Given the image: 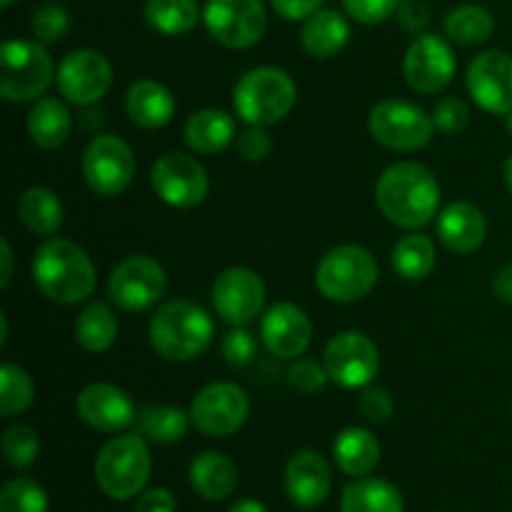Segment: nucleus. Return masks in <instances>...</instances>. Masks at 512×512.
<instances>
[{
    "label": "nucleus",
    "instance_id": "1",
    "mask_svg": "<svg viewBox=\"0 0 512 512\" xmlns=\"http://www.w3.org/2000/svg\"><path fill=\"white\" fill-rule=\"evenodd\" d=\"M375 203L393 225L418 230L438 215L440 185L420 163H395L375 185Z\"/></svg>",
    "mask_w": 512,
    "mask_h": 512
},
{
    "label": "nucleus",
    "instance_id": "2",
    "mask_svg": "<svg viewBox=\"0 0 512 512\" xmlns=\"http://www.w3.org/2000/svg\"><path fill=\"white\" fill-rule=\"evenodd\" d=\"M33 280L58 305H78L95 290V265L73 240L50 238L35 250Z\"/></svg>",
    "mask_w": 512,
    "mask_h": 512
},
{
    "label": "nucleus",
    "instance_id": "3",
    "mask_svg": "<svg viewBox=\"0 0 512 512\" xmlns=\"http://www.w3.org/2000/svg\"><path fill=\"white\" fill-rule=\"evenodd\" d=\"M148 333L153 348L165 360L188 363L208 350L215 325L200 305L190 300H173V303L160 305V310L150 320Z\"/></svg>",
    "mask_w": 512,
    "mask_h": 512
},
{
    "label": "nucleus",
    "instance_id": "4",
    "mask_svg": "<svg viewBox=\"0 0 512 512\" xmlns=\"http://www.w3.org/2000/svg\"><path fill=\"white\" fill-rule=\"evenodd\" d=\"M153 470L143 435H118L95 455V483L108 498L130 500L145 490Z\"/></svg>",
    "mask_w": 512,
    "mask_h": 512
},
{
    "label": "nucleus",
    "instance_id": "5",
    "mask_svg": "<svg viewBox=\"0 0 512 512\" xmlns=\"http://www.w3.org/2000/svg\"><path fill=\"white\" fill-rule=\"evenodd\" d=\"M298 90L280 68H253L235 83L233 105L240 120L250 125H273L293 110Z\"/></svg>",
    "mask_w": 512,
    "mask_h": 512
},
{
    "label": "nucleus",
    "instance_id": "6",
    "mask_svg": "<svg viewBox=\"0 0 512 512\" xmlns=\"http://www.w3.org/2000/svg\"><path fill=\"white\" fill-rule=\"evenodd\" d=\"M53 75V58L40 40L10 38L0 45V95L8 103L40 100Z\"/></svg>",
    "mask_w": 512,
    "mask_h": 512
},
{
    "label": "nucleus",
    "instance_id": "7",
    "mask_svg": "<svg viewBox=\"0 0 512 512\" xmlns=\"http://www.w3.org/2000/svg\"><path fill=\"white\" fill-rule=\"evenodd\" d=\"M315 283L333 303H355L378 283V263L373 253L360 245H340L320 260Z\"/></svg>",
    "mask_w": 512,
    "mask_h": 512
},
{
    "label": "nucleus",
    "instance_id": "8",
    "mask_svg": "<svg viewBox=\"0 0 512 512\" xmlns=\"http://www.w3.org/2000/svg\"><path fill=\"white\" fill-rule=\"evenodd\" d=\"M370 135L390 150H420L433 140V115L408 100H380L368 118Z\"/></svg>",
    "mask_w": 512,
    "mask_h": 512
},
{
    "label": "nucleus",
    "instance_id": "9",
    "mask_svg": "<svg viewBox=\"0 0 512 512\" xmlns=\"http://www.w3.org/2000/svg\"><path fill=\"white\" fill-rule=\"evenodd\" d=\"M203 23L220 45L245 50L263 38L268 15L263 0H208Z\"/></svg>",
    "mask_w": 512,
    "mask_h": 512
},
{
    "label": "nucleus",
    "instance_id": "10",
    "mask_svg": "<svg viewBox=\"0 0 512 512\" xmlns=\"http://www.w3.org/2000/svg\"><path fill=\"white\" fill-rule=\"evenodd\" d=\"M250 415L248 395L235 383H210L190 405V423L208 438H228L245 425Z\"/></svg>",
    "mask_w": 512,
    "mask_h": 512
},
{
    "label": "nucleus",
    "instance_id": "11",
    "mask_svg": "<svg viewBox=\"0 0 512 512\" xmlns=\"http://www.w3.org/2000/svg\"><path fill=\"white\" fill-rule=\"evenodd\" d=\"M135 175V155L125 140L115 135H98L83 153V178L100 198H115L130 185Z\"/></svg>",
    "mask_w": 512,
    "mask_h": 512
},
{
    "label": "nucleus",
    "instance_id": "12",
    "mask_svg": "<svg viewBox=\"0 0 512 512\" xmlns=\"http://www.w3.org/2000/svg\"><path fill=\"white\" fill-rule=\"evenodd\" d=\"M323 365L335 385L358 390L373 383L378 375L380 353L368 335L348 330L330 340L323 353Z\"/></svg>",
    "mask_w": 512,
    "mask_h": 512
},
{
    "label": "nucleus",
    "instance_id": "13",
    "mask_svg": "<svg viewBox=\"0 0 512 512\" xmlns=\"http://www.w3.org/2000/svg\"><path fill=\"white\" fill-rule=\"evenodd\" d=\"M165 293V270L148 255H130L108 280V295L120 310L140 313L148 310L163 298Z\"/></svg>",
    "mask_w": 512,
    "mask_h": 512
},
{
    "label": "nucleus",
    "instance_id": "14",
    "mask_svg": "<svg viewBox=\"0 0 512 512\" xmlns=\"http://www.w3.org/2000/svg\"><path fill=\"white\" fill-rule=\"evenodd\" d=\"M60 95L73 105H93L113 85V65L100 50L80 48L65 55L55 73Z\"/></svg>",
    "mask_w": 512,
    "mask_h": 512
},
{
    "label": "nucleus",
    "instance_id": "15",
    "mask_svg": "<svg viewBox=\"0 0 512 512\" xmlns=\"http://www.w3.org/2000/svg\"><path fill=\"white\" fill-rule=\"evenodd\" d=\"M155 195L170 208H195L205 200L210 188L208 173L195 158L183 153H168L155 160L150 173Z\"/></svg>",
    "mask_w": 512,
    "mask_h": 512
},
{
    "label": "nucleus",
    "instance_id": "16",
    "mask_svg": "<svg viewBox=\"0 0 512 512\" xmlns=\"http://www.w3.org/2000/svg\"><path fill=\"white\" fill-rule=\"evenodd\" d=\"M455 68H458V60H455L450 43L433 33L418 35L410 43L403 60L405 80H408V85L415 93L423 95H433L448 88L455 75Z\"/></svg>",
    "mask_w": 512,
    "mask_h": 512
},
{
    "label": "nucleus",
    "instance_id": "17",
    "mask_svg": "<svg viewBox=\"0 0 512 512\" xmlns=\"http://www.w3.org/2000/svg\"><path fill=\"white\" fill-rule=\"evenodd\" d=\"M215 313L230 325H245L265 305V283L250 268H228L213 283Z\"/></svg>",
    "mask_w": 512,
    "mask_h": 512
},
{
    "label": "nucleus",
    "instance_id": "18",
    "mask_svg": "<svg viewBox=\"0 0 512 512\" xmlns=\"http://www.w3.org/2000/svg\"><path fill=\"white\" fill-rule=\"evenodd\" d=\"M468 90L475 103L493 115L512 113V55L488 50L468 65Z\"/></svg>",
    "mask_w": 512,
    "mask_h": 512
},
{
    "label": "nucleus",
    "instance_id": "19",
    "mask_svg": "<svg viewBox=\"0 0 512 512\" xmlns=\"http://www.w3.org/2000/svg\"><path fill=\"white\" fill-rule=\"evenodd\" d=\"M80 420L98 433H120L138 420V410L123 388L110 383H93L75 398Z\"/></svg>",
    "mask_w": 512,
    "mask_h": 512
},
{
    "label": "nucleus",
    "instance_id": "20",
    "mask_svg": "<svg viewBox=\"0 0 512 512\" xmlns=\"http://www.w3.org/2000/svg\"><path fill=\"white\" fill-rule=\"evenodd\" d=\"M260 340L278 358L298 360L310 348L313 325L298 305L278 303L260 320Z\"/></svg>",
    "mask_w": 512,
    "mask_h": 512
},
{
    "label": "nucleus",
    "instance_id": "21",
    "mask_svg": "<svg viewBox=\"0 0 512 512\" xmlns=\"http://www.w3.org/2000/svg\"><path fill=\"white\" fill-rule=\"evenodd\" d=\"M283 483L290 503L303 510H313L328 498L333 488V473L323 455L315 450H300L285 465Z\"/></svg>",
    "mask_w": 512,
    "mask_h": 512
},
{
    "label": "nucleus",
    "instance_id": "22",
    "mask_svg": "<svg viewBox=\"0 0 512 512\" xmlns=\"http://www.w3.org/2000/svg\"><path fill=\"white\" fill-rule=\"evenodd\" d=\"M438 235L453 253L470 255L483 248L488 223L485 215L470 203H450L438 215Z\"/></svg>",
    "mask_w": 512,
    "mask_h": 512
},
{
    "label": "nucleus",
    "instance_id": "23",
    "mask_svg": "<svg viewBox=\"0 0 512 512\" xmlns=\"http://www.w3.org/2000/svg\"><path fill=\"white\" fill-rule=\"evenodd\" d=\"M125 113L140 128H165L175 115V98L158 80H138L125 93Z\"/></svg>",
    "mask_w": 512,
    "mask_h": 512
},
{
    "label": "nucleus",
    "instance_id": "24",
    "mask_svg": "<svg viewBox=\"0 0 512 512\" xmlns=\"http://www.w3.org/2000/svg\"><path fill=\"white\" fill-rule=\"evenodd\" d=\"M190 485L203 500L220 503L238 488V468L228 455L203 453L190 465Z\"/></svg>",
    "mask_w": 512,
    "mask_h": 512
},
{
    "label": "nucleus",
    "instance_id": "25",
    "mask_svg": "<svg viewBox=\"0 0 512 512\" xmlns=\"http://www.w3.org/2000/svg\"><path fill=\"white\" fill-rule=\"evenodd\" d=\"M333 455L338 468L350 478H365L380 463V443L370 430L345 428L338 433L333 445Z\"/></svg>",
    "mask_w": 512,
    "mask_h": 512
},
{
    "label": "nucleus",
    "instance_id": "26",
    "mask_svg": "<svg viewBox=\"0 0 512 512\" xmlns=\"http://www.w3.org/2000/svg\"><path fill=\"white\" fill-rule=\"evenodd\" d=\"M350 38V25L338 10L320 8L318 13L305 20L300 30V45L313 58H330L340 53Z\"/></svg>",
    "mask_w": 512,
    "mask_h": 512
},
{
    "label": "nucleus",
    "instance_id": "27",
    "mask_svg": "<svg viewBox=\"0 0 512 512\" xmlns=\"http://www.w3.org/2000/svg\"><path fill=\"white\" fill-rule=\"evenodd\" d=\"M235 138V120L225 110L205 108L190 115L185 123V143L200 155H215Z\"/></svg>",
    "mask_w": 512,
    "mask_h": 512
},
{
    "label": "nucleus",
    "instance_id": "28",
    "mask_svg": "<svg viewBox=\"0 0 512 512\" xmlns=\"http://www.w3.org/2000/svg\"><path fill=\"white\" fill-rule=\"evenodd\" d=\"M28 135L38 148L55 150L68 140L73 118L58 98H40L28 113Z\"/></svg>",
    "mask_w": 512,
    "mask_h": 512
},
{
    "label": "nucleus",
    "instance_id": "29",
    "mask_svg": "<svg viewBox=\"0 0 512 512\" xmlns=\"http://www.w3.org/2000/svg\"><path fill=\"white\" fill-rule=\"evenodd\" d=\"M340 512H405L403 495L380 478H358L343 490Z\"/></svg>",
    "mask_w": 512,
    "mask_h": 512
},
{
    "label": "nucleus",
    "instance_id": "30",
    "mask_svg": "<svg viewBox=\"0 0 512 512\" xmlns=\"http://www.w3.org/2000/svg\"><path fill=\"white\" fill-rule=\"evenodd\" d=\"M18 218L30 233L55 235L63 225V203L50 188L35 185V188H28L20 195Z\"/></svg>",
    "mask_w": 512,
    "mask_h": 512
},
{
    "label": "nucleus",
    "instance_id": "31",
    "mask_svg": "<svg viewBox=\"0 0 512 512\" xmlns=\"http://www.w3.org/2000/svg\"><path fill=\"white\" fill-rule=\"evenodd\" d=\"M145 23L160 35H185L198 25L200 5L198 0H145Z\"/></svg>",
    "mask_w": 512,
    "mask_h": 512
},
{
    "label": "nucleus",
    "instance_id": "32",
    "mask_svg": "<svg viewBox=\"0 0 512 512\" xmlns=\"http://www.w3.org/2000/svg\"><path fill=\"white\" fill-rule=\"evenodd\" d=\"M118 338V318L105 303H93L75 318V340L88 353H105Z\"/></svg>",
    "mask_w": 512,
    "mask_h": 512
},
{
    "label": "nucleus",
    "instance_id": "33",
    "mask_svg": "<svg viewBox=\"0 0 512 512\" xmlns=\"http://www.w3.org/2000/svg\"><path fill=\"white\" fill-rule=\"evenodd\" d=\"M190 415H185L180 408L173 405H148L138 413V433L145 440L158 445H173L178 440L185 438L188 433Z\"/></svg>",
    "mask_w": 512,
    "mask_h": 512
},
{
    "label": "nucleus",
    "instance_id": "34",
    "mask_svg": "<svg viewBox=\"0 0 512 512\" xmlns=\"http://www.w3.org/2000/svg\"><path fill=\"white\" fill-rule=\"evenodd\" d=\"M435 260V245L428 235L410 233L400 238L393 248V270L405 280H423L433 273Z\"/></svg>",
    "mask_w": 512,
    "mask_h": 512
},
{
    "label": "nucleus",
    "instance_id": "35",
    "mask_svg": "<svg viewBox=\"0 0 512 512\" xmlns=\"http://www.w3.org/2000/svg\"><path fill=\"white\" fill-rule=\"evenodd\" d=\"M495 20L483 5H458L445 15V35L460 45H480L493 35Z\"/></svg>",
    "mask_w": 512,
    "mask_h": 512
},
{
    "label": "nucleus",
    "instance_id": "36",
    "mask_svg": "<svg viewBox=\"0 0 512 512\" xmlns=\"http://www.w3.org/2000/svg\"><path fill=\"white\" fill-rule=\"evenodd\" d=\"M35 388L30 375L20 365L3 363L0 365V415L15 418L25 413L33 405Z\"/></svg>",
    "mask_w": 512,
    "mask_h": 512
},
{
    "label": "nucleus",
    "instance_id": "37",
    "mask_svg": "<svg viewBox=\"0 0 512 512\" xmlns=\"http://www.w3.org/2000/svg\"><path fill=\"white\" fill-rule=\"evenodd\" d=\"M40 450L38 433L30 425L15 423L3 430V455L13 470H28Z\"/></svg>",
    "mask_w": 512,
    "mask_h": 512
},
{
    "label": "nucleus",
    "instance_id": "38",
    "mask_svg": "<svg viewBox=\"0 0 512 512\" xmlns=\"http://www.w3.org/2000/svg\"><path fill=\"white\" fill-rule=\"evenodd\" d=\"M0 512H48V495L35 480L15 478L0 490Z\"/></svg>",
    "mask_w": 512,
    "mask_h": 512
},
{
    "label": "nucleus",
    "instance_id": "39",
    "mask_svg": "<svg viewBox=\"0 0 512 512\" xmlns=\"http://www.w3.org/2000/svg\"><path fill=\"white\" fill-rule=\"evenodd\" d=\"M70 28V15L68 10L60 3H48L38 5L33 13V35L40 40V43H58Z\"/></svg>",
    "mask_w": 512,
    "mask_h": 512
},
{
    "label": "nucleus",
    "instance_id": "40",
    "mask_svg": "<svg viewBox=\"0 0 512 512\" xmlns=\"http://www.w3.org/2000/svg\"><path fill=\"white\" fill-rule=\"evenodd\" d=\"M328 380H330L328 370H325V365H320L318 360L298 358L293 363V368L288 370L290 388L298 390V393H305V395L320 393V390L328 385Z\"/></svg>",
    "mask_w": 512,
    "mask_h": 512
},
{
    "label": "nucleus",
    "instance_id": "41",
    "mask_svg": "<svg viewBox=\"0 0 512 512\" xmlns=\"http://www.w3.org/2000/svg\"><path fill=\"white\" fill-rule=\"evenodd\" d=\"M403 0H343L345 13L363 25H375L398 13Z\"/></svg>",
    "mask_w": 512,
    "mask_h": 512
},
{
    "label": "nucleus",
    "instance_id": "42",
    "mask_svg": "<svg viewBox=\"0 0 512 512\" xmlns=\"http://www.w3.org/2000/svg\"><path fill=\"white\" fill-rule=\"evenodd\" d=\"M220 348H223L225 363L233 365V368H245L255 358V338L240 325H235V330L225 335Z\"/></svg>",
    "mask_w": 512,
    "mask_h": 512
},
{
    "label": "nucleus",
    "instance_id": "43",
    "mask_svg": "<svg viewBox=\"0 0 512 512\" xmlns=\"http://www.w3.org/2000/svg\"><path fill=\"white\" fill-rule=\"evenodd\" d=\"M468 120L470 110L468 105H465V100L460 98H443L433 110L435 130H440V133H458V130H463L465 125H468Z\"/></svg>",
    "mask_w": 512,
    "mask_h": 512
},
{
    "label": "nucleus",
    "instance_id": "44",
    "mask_svg": "<svg viewBox=\"0 0 512 512\" xmlns=\"http://www.w3.org/2000/svg\"><path fill=\"white\" fill-rule=\"evenodd\" d=\"M360 413L370 423H388L395 413V400L388 390L368 388L360 395Z\"/></svg>",
    "mask_w": 512,
    "mask_h": 512
},
{
    "label": "nucleus",
    "instance_id": "45",
    "mask_svg": "<svg viewBox=\"0 0 512 512\" xmlns=\"http://www.w3.org/2000/svg\"><path fill=\"white\" fill-rule=\"evenodd\" d=\"M270 148H273V143H270V135L265 133L263 125H253L245 133H240L238 153L248 163H260V160L268 158Z\"/></svg>",
    "mask_w": 512,
    "mask_h": 512
},
{
    "label": "nucleus",
    "instance_id": "46",
    "mask_svg": "<svg viewBox=\"0 0 512 512\" xmlns=\"http://www.w3.org/2000/svg\"><path fill=\"white\" fill-rule=\"evenodd\" d=\"M398 20L408 33H423L433 20V13L425 0H403L398 8Z\"/></svg>",
    "mask_w": 512,
    "mask_h": 512
},
{
    "label": "nucleus",
    "instance_id": "47",
    "mask_svg": "<svg viewBox=\"0 0 512 512\" xmlns=\"http://www.w3.org/2000/svg\"><path fill=\"white\" fill-rule=\"evenodd\" d=\"M323 3L325 0H270L275 13L285 20H293V23H298V20H308L310 15H315L320 8H323Z\"/></svg>",
    "mask_w": 512,
    "mask_h": 512
},
{
    "label": "nucleus",
    "instance_id": "48",
    "mask_svg": "<svg viewBox=\"0 0 512 512\" xmlns=\"http://www.w3.org/2000/svg\"><path fill=\"white\" fill-rule=\"evenodd\" d=\"M135 512H175L173 493L165 488L143 490L135 503Z\"/></svg>",
    "mask_w": 512,
    "mask_h": 512
},
{
    "label": "nucleus",
    "instance_id": "49",
    "mask_svg": "<svg viewBox=\"0 0 512 512\" xmlns=\"http://www.w3.org/2000/svg\"><path fill=\"white\" fill-rule=\"evenodd\" d=\"M493 293L498 300L512 305V265H505L503 270H498V275L493 278Z\"/></svg>",
    "mask_w": 512,
    "mask_h": 512
},
{
    "label": "nucleus",
    "instance_id": "50",
    "mask_svg": "<svg viewBox=\"0 0 512 512\" xmlns=\"http://www.w3.org/2000/svg\"><path fill=\"white\" fill-rule=\"evenodd\" d=\"M13 248H10L8 238H0V288H8L10 280H13Z\"/></svg>",
    "mask_w": 512,
    "mask_h": 512
},
{
    "label": "nucleus",
    "instance_id": "51",
    "mask_svg": "<svg viewBox=\"0 0 512 512\" xmlns=\"http://www.w3.org/2000/svg\"><path fill=\"white\" fill-rule=\"evenodd\" d=\"M228 512H268V508H265L263 503H258V500L245 498V500H238V503H235Z\"/></svg>",
    "mask_w": 512,
    "mask_h": 512
},
{
    "label": "nucleus",
    "instance_id": "52",
    "mask_svg": "<svg viewBox=\"0 0 512 512\" xmlns=\"http://www.w3.org/2000/svg\"><path fill=\"white\" fill-rule=\"evenodd\" d=\"M5 340H8V318L0 313V345H5Z\"/></svg>",
    "mask_w": 512,
    "mask_h": 512
},
{
    "label": "nucleus",
    "instance_id": "53",
    "mask_svg": "<svg viewBox=\"0 0 512 512\" xmlns=\"http://www.w3.org/2000/svg\"><path fill=\"white\" fill-rule=\"evenodd\" d=\"M503 173H505V185H508V190L512 193V155L508 160H505V168H503Z\"/></svg>",
    "mask_w": 512,
    "mask_h": 512
},
{
    "label": "nucleus",
    "instance_id": "54",
    "mask_svg": "<svg viewBox=\"0 0 512 512\" xmlns=\"http://www.w3.org/2000/svg\"><path fill=\"white\" fill-rule=\"evenodd\" d=\"M13 3H18V0H0V8H10Z\"/></svg>",
    "mask_w": 512,
    "mask_h": 512
},
{
    "label": "nucleus",
    "instance_id": "55",
    "mask_svg": "<svg viewBox=\"0 0 512 512\" xmlns=\"http://www.w3.org/2000/svg\"><path fill=\"white\" fill-rule=\"evenodd\" d=\"M508 133L512 135V113L508 115Z\"/></svg>",
    "mask_w": 512,
    "mask_h": 512
}]
</instances>
